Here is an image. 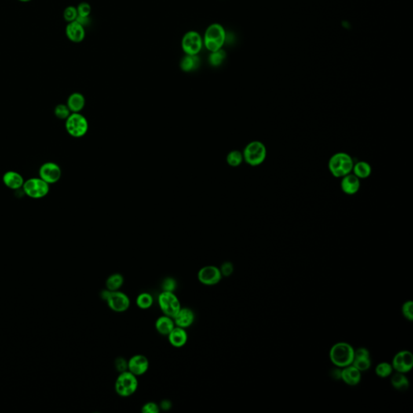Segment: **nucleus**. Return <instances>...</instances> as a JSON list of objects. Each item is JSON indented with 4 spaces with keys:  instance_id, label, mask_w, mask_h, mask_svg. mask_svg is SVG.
Returning a JSON list of instances; mask_svg holds the SVG:
<instances>
[{
    "instance_id": "7ed1b4c3",
    "label": "nucleus",
    "mask_w": 413,
    "mask_h": 413,
    "mask_svg": "<svg viewBox=\"0 0 413 413\" xmlns=\"http://www.w3.org/2000/svg\"><path fill=\"white\" fill-rule=\"evenodd\" d=\"M330 358L336 367L344 368L353 363L355 349L347 342H338L332 346Z\"/></svg>"
},
{
    "instance_id": "f03ea898",
    "label": "nucleus",
    "mask_w": 413,
    "mask_h": 413,
    "mask_svg": "<svg viewBox=\"0 0 413 413\" xmlns=\"http://www.w3.org/2000/svg\"><path fill=\"white\" fill-rule=\"evenodd\" d=\"M353 164V159L349 154L338 152L333 154L330 158L328 166L333 177L342 178L352 173Z\"/></svg>"
},
{
    "instance_id": "b1692460",
    "label": "nucleus",
    "mask_w": 413,
    "mask_h": 413,
    "mask_svg": "<svg viewBox=\"0 0 413 413\" xmlns=\"http://www.w3.org/2000/svg\"><path fill=\"white\" fill-rule=\"evenodd\" d=\"M352 173L359 178V180H366L370 177L372 173V168L370 163L365 161H359L353 164Z\"/></svg>"
},
{
    "instance_id": "bb28decb",
    "label": "nucleus",
    "mask_w": 413,
    "mask_h": 413,
    "mask_svg": "<svg viewBox=\"0 0 413 413\" xmlns=\"http://www.w3.org/2000/svg\"><path fill=\"white\" fill-rule=\"evenodd\" d=\"M124 283H125V279H124L123 275L118 273L113 274V275H110L106 280V288L111 291L119 290L123 286Z\"/></svg>"
},
{
    "instance_id": "c756f323",
    "label": "nucleus",
    "mask_w": 413,
    "mask_h": 413,
    "mask_svg": "<svg viewBox=\"0 0 413 413\" xmlns=\"http://www.w3.org/2000/svg\"><path fill=\"white\" fill-rule=\"evenodd\" d=\"M243 161V154L238 150L231 151L227 156V162L230 166H232V167L240 166Z\"/></svg>"
},
{
    "instance_id": "0eeeda50",
    "label": "nucleus",
    "mask_w": 413,
    "mask_h": 413,
    "mask_svg": "<svg viewBox=\"0 0 413 413\" xmlns=\"http://www.w3.org/2000/svg\"><path fill=\"white\" fill-rule=\"evenodd\" d=\"M66 129L71 137H83L88 131V122L80 113H71L66 120Z\"/></svg>"
},
{
    "instance_id": "72a5a7b5",
    "label": "nucleus",
    "mask_w": 413,
    "mask_h": 413,
    "mask_svg": "<svg viewBox=\"0 0 413 413\" xmlns=\"http://www.w3.org/2000/svg\"><path fill=\"white\" fill-rule=\"evenodd\" d=\"M63 17L65 20L70 23V22L75 21L78 17V11L77 8L74 6L67 7L63 12Z\"/></svg>"
},
{
    "instance_id": "5701e85b",
    "label": "nucleus",
    "mask_w": 413,
    "mask_h": 413,
    "mask_svg": "<svg viewBox=\"0 0 413 413\" xmlns=\"http://www.w3.org/2000/svg\"><path fill=\"white\" fill-rule=\"evenodd\" d=\"M174 327L175 323L173 321V318L166 315L160 316L155 322V329L158 333L163 336H168Z\"/></svg>"
},
{
    "instance_id": "9b49d317",
    "label": "nucleus",
    "mask_w": 413,
    "mask_h": 413,
    "mask_svg": "<svg viewBox=\"0 0 413 413\" xmlns=\"http://www.w3.org/2000/svg\"><path fill=\"white\" fill-rule=\"evenodd\" d=\"M39 177L49 185L55 184L62 177V169L58 164L55 162H45L40 167Z\"/></svg>"
},
{
    "instance_id": "ddd939ff",
    "label": "nucleus",
    "mask_w": 413,
    "mask_h": 413,
    "mask_svg": "<svg viewBox=\"0 0 413 413\" xmlns=\"http://www.w3.org/2000/svg\"><path fill=\"white\" fill-rule=\"evenodd\" d=\"M392 367L396 372H409L413 367V355L410 351L403 350L396 353L392 360Z\"/></svg>"
},
{
    "instance_id": "c85d7f7f",
    "label": "nucleus",
    "mask_w": 413,
    "mask_h": 413,
    "mask_svg": "<svg viewBox=\"0 0 413 413\" xmlns=\"http://www.w3.org/2000/svg\"><path fill=\"white\" fill-rule=\"evenodd\" d=\"M225 58H226V53L221 49L220 50L215 51V52H211L209 54V62L211 66L217 67H220V65L224 63Z\"/></svg>"
},
{
    "instance_id": "9d476101",
    "label": "nucleus",
    "mask_w": 413,
    "mask_h": 413,
    "mask_svg": "<svg viewBox=\"0 0 413 413\" xmlns=\"http://www.w3.org/2000/svg\"><path fill=\"white\" fill-rule=\"evenodd\" d=\"M106 302L113 312L119 313L126 312L130 307V299L125 293L120 290H111Z\"/></svg>"
},
{
    "instance_id": "f704fd0d",
    "label": "nucleus",
    "mask_w": 413,
    "mask_h": 413,
    "mask_svg": "<svg viewBox=\"0 0 413 413\" xmlns=\"http://www.w3.org/2000/svg\"><path fill=\"white\" fill-rule=\"evenodd\" d=\"M402 312H403V315L404 317L407 319V320H409V321H412L413 320V302L409 300V301H407V302L404 303L403 304V307H402Z\"/></svg>"
},
{
    "instance_id": "c9c22d12",
    "label": "nucleus",
    "mask_w": 413,
    "mask_h": 413,
    "mask_svg": "<svg viewBox=\"0 0 413 413\" xmlns=\"http://www.w3.org/2000/svg\"><path fill=\"white\" fill-rule=\"evenodd\" d=\"M77 11H78V16L90 17L92 7L88 3L82 2L78 4L77 7Z\"/></svg>"
},
{
    "instance_id": "dca6fc26",
    "label": "nucleus",
    "mask_w": 413,
    "mask_h": 413,
    "mask_svg": "<svg viewBox=\"0 0 413 413\" xmlns=\"http://www.w3.org/2000/svg\"><path fill=\"white\" fill-rule=\"evenodd\" d=\"M361 188V180L353 173L341 178V189L346 195H353L359 192Z\"/></svg>"
},
{
    "instance_id": "a19ab883",
    "label": "nucleus",
    "mask_w": 413,
    "mask_h": 413,
    "mask_svg": "<svg viewBox=\"0 0 413 413\" xmlns=\"http://www.w3.org/2000/svg\"><path fill=\"white\" fill-rule=\"evenodd\" d=\"M76 21L80 23V24H82L83 27H85V26L87 25V24H89V23H90V17H84V16H78Z\"/></svg>"
},
{
    "instance_id": "cd10ccee",
    "label": "nucleus",
    "mask_w": 413,
    "mask_h": 413,
    "mask_svg": "<svg viewBox=\"0 0 413 413\" xmlns=\"http://www.w3.org/2000/svg\"><path fill=\"white\" fill-rule=\"evenodd\" d=\"M137 306L140 309H149L154 304V297L148 292L140 293L136 300Z\"/></svg>"
},
{
    "instance_id": "58836bf2",
    "label": "nucleus",
    "mask_w": 413,
    "mask_h": 413,
    "mask_svg": "<svg viewBox=\"0 0 413 413\" xmlns=\"http://www.w3.org/2000/svg\"><path fill=\"white\" fill-rule=\"evenodd\" d=\"M115 367L117 371L120 373L128 370V361L122 357L117 358L115 361Z\"/></svg>"
},
{
    "instance_id": "2f4dec72",
    "label": "nucleus",
    "mask_w": 413,
    "mask_h": 413,
    "mask_svg": "<svg viewBox=\"0 0 413 413\" xmlns=\"http://www.w3.org/2000/svg\"><path fill=\"white\" fill-rule=\"evenodd\" d=\"M71 111L69 109L67 104L60 103L57 104L54 108V115L59 120H66L70 116Z\"/></svg>"
},
{
    "instance_id": "79ce46f5",
    "label": "nucleus",
    "mask_w": 413,
    "mask_h": 413,
    "mask_svg": "<svg viewBox=\"0 0 413 413\" xmlns=\"http://www.w3.org/2000/svg\"><path fill=\"white\" fill-rule=\"evenodd\" d=\"M18 1H20V2L22 3H27L30 2V1H32V0H18Z\"/></svg>"
},
{
    "instance_id": "f257e3e1",
    "label": "nucleus",
    "mask_w": 413,
    "mask_h": 413,
    "mask_svg": "<svg viewBox=\"0 0 413 413\" xmlns=\"http://www.w3.org/2000/svg\"><path fill=\"white\" fill-rule=\"evenodd\" d=\"M227 39L224 27L220 23H212L206 27L203 36V45L209 52H215L222 49Z\"/></svg>"
},
{
    "instance_id": "393cba45",
    "label": "nucleus",
    "mask_w": 413,
    "mask_h": 413,
    "mask_svg": "<svg viewBox=\"0 0 413 413\" xmlns=\"http://www.w3.org/2000/svg\"><path fill=\"white\" fill-rule=\"evenodd\" d=\"M199 65L200 60L198 55L186 54L180 62V68L184 72H191L198 69Z\"/></svg>"
},
{
    "instance_id": "aec40b11",
    "label": "nucleus",
    "mask_w": 413,
    "mask_h": 413,
    "mask_svg": "<svg viewBox=\"0 0 413 413\" xmlns=\"http://www.w3.org/2000/svg\"><path fill=\"white\" fill-rule=\"evenodd\" d=\"M341 378L349 386H356L362 378L361 371L351 364L341 370Z\"/></svg>"
},
{
    "instance_id": "6e6552de",
    "label": "nucleus",
    "mask_w": 413,
    "mask_h": 413,
    "mask_svg": "<svg viewBox=\"0 0 413 413\" xmlns=\"http://www.w3.org/2000/svg\"><path fill=\"white\" fill-rule=\"evenodd\" d=\"M158 304L164 315L173 318L182 308L180 300L174 292L163 291L158 297Z\"/></svg>"
},
{
    "instance_id": "f8f14e48",
    "label": "nucleus",
    "mask_w": 413,
    "mask_h": 413,
    "mask_svg": "<svg viewBox=\"0 0 413 413\" xmlns=\"http://www.w3.org/2000/svg\"><path fill=\"white\" fill-rule=\"evenodd\" d=\"M222 278L220 268L215 266H206L202 267L198 272V279L205 286H214L218 284Z\"/></svg>"
},
{
    "instance_id": "a878e982",
    "label": "nucleus",
    "mask_w": 413,
    "mask_h": 413,
    "mask_svg": "<svg viewBox=\"0 0 413 413\" xmlns=\"http://www.w3.org/2000/svg\"><path fill=\"white\" fill-rule=\"evenodd\" d=\"M392 387L396 390L404 392L409 388V381L408 378L403 373L397 372L392 377Z\"/></svg>"
},
{
    "instance_id": "4c0bfd02",
    "label": "nucleus",
    "mask_w": 413,
    "mask_h": 413,
    "mask_svg": "<svg viewBox=\"0 0 413 413\" xmlns=\"http://www.w3.org/2000/svg\"><path fill=\"white\" fill-rule=\"evenodd\" d=\"M220 272H221L222 276H230V275L233 273V264H232V262H230V261H225V262H224V263L221 265V267H220Z\"/></svg>"
},
{
    "instance_id": "20e7f679",
    "label": "nucleus",
    "mask_w": 413,
    "mask_h": 413,
    "mask_svg": "<svg viewBox=\"0 0 413 413\" xmlns=\"http://www.w3.org/2000/svg\"><path fill=\"white\" fill-rule=\"evenodd\" d=\"M244 160L251 166H258L265 162L267 156V149L265 144L259 140H253L246 145L244 150Z\"/></svg>"
},
{
    "instance_id": "a211bd4d",
    "label": "nucleus",
    "mask_w": 413,
    "mask_h": 413,
    "mask_svg": "<svg viewBox=\"0 0 413 413\" xmlns=\"http://www.w3.org/2000/svg\"><path fill=\"white\" fill-rule=\"evenodd\" d=\"M2 180L5 187L13 191L21 189L25 181L20 173L13 170L5 172L3 175Z\"/></svg>"
},
{
    "instance_id": "7c9ffc66",
    "label": "nucleus",
    "mask_w": 413,
    "mask_h": 413,
    "mask_svg": "<svg viewBox=\"0 0 413 413\" xmlns=\"http://www.w3.org/2000/svg\"><path fill=\"white\" fill-rule=\"evenodd\" d=\"M393 371V367L392 364L388 363H381L377 365L375 368V373L380 378H387L390 376Z\"/></svg>"
},
{
    "instance_id": "e433bc0d",
    "label": "nucleus",
    "mask_w": 413,
    "mask_h": 413,
    "mask_svg": "<svg viewBox=\"0 0 413 413\" xmlns=\"http://www.w3.org/2000/svg\"><path fill=\"white\" fill-rule=\"evenodd\" d=\"M143 413H158L160 411V407L154 402H148L141 407Z\"/></svg>"
},
{
    "instance_id": "473e14b6",
    "label": "nucleus",
    "mask_w": 413,
    "mask_h": 413,
    "mask_svg": "<svg viewBox=\"0 0 413 413\" xmlns=\"http://www.w3.org/2000/svg\"><path fill=\"white\" fill-rule=\"evenodd\" d=\"M178 284L175 279L171 277H167L164 279L162 282V288L163 291H169V292H174L177 289Z\"/></svg>"
},
{
    "instance_id": "39448f33",
    "label": "nucleus",
    "mask_w": 413,
    "mask_h": 413,
    "mask_svg": "<svg viewBox=\"0 0 413 413\" xmlns=\"http://www.w3.org/2000/svg\"><path fill=\"white\" fill-rule=\"evenodd\" d=\"M139 382L137 376L129 370L120 373L115 380V390L121 397H129L137 392Z\"/></svg>"
},
{
    "instance_id": "2eb2a0df",
    "label": "nucleus",
    "mask_w": 413,
    "mask_h": 413,
    "mask_svg": "<svg viewBox=\"0 0 413 413\" xmlns=\"http://www.w3.org/2000/svg\"><path fill=\"white\" fill-rule=\"evenodd\" d=\"M352 365L358 370H360L361 372L369 370L371 367V360L368 349L360 347L356 350L355 349V358Z\"/></svg>"
},
{
    "instance_id": "412c9836",
    "label": "nucleus",
    "mask_w": 413,
    "mask_h": 413,
    "mask_svg": "<svg viewBox=\"0 0 413 413\" xmlns=\"http://www.w3.org/2000/svg\"><path fill=\"white\" fill-rule=\"evenodd\" d=\"M168 340L170 345L175 348H181L187 344L188 335L185 329L181 327L173 328V330L168 334Z\"/></svg>"
},
{
    "instance_id": "423d86ee",
    "label": "nucleus",
    "mask_w": 413,
    "mask_h": 413,
    "mask_svg": "<svg viewBox=\"0 0 413 413\" xmlns=\"http://www.w3.org/2000/svg\"><path fill=\"white\" fill-rule=\"evenodd\" d=\"M23 192L33 199H41L46 197L50 190V185L41 178H32L24 181Z\"/></svg>"
},
{
    "instance_id": "1a4fd4ad",
    "label": "nucleus",
    "mask_w": 413,
    "mask_h": 413,
    "mask_svg": "<svg viewBox=\"0 0 413 413\" xmlns=\"http://www.w3.org/2000/svg\"><path fill=\"white\" fill-rule=\"evenodd\" d=\"M181 46L185 54L198 55L203 49V37L198 32H187L182 38Z\"/></svg>"
},
{
    "instance_id": "ea45409f",
    "label": "nucleus",
    "mask_w": 413,
    "mask_h": 413,
    "mask_svg": "<svg viewBox=\"0 0 413 413\" xmlns=\"http://www.w3.org/2000/svg\"><path fill=\"white\" fill-rule=\"evenodd\" d=\"M160 409L164 410V411H168L172 407V403L169 400H164L161 402L160 405H159Z\"/></svg>"
},
{
    "instance_id": "f3484780",
    "label": "nucleus",
    "mask_w": 413,
    "mask_h": 413,
    "mask_svg": "<svg viewBox=\"0 0 413 413\" xmlns=\"http://www.w3.org/2000/svg\"><path fill=\"white\" fill-rule=\"evenodd\" d=\"M66 34L67 38L74 43H80L85 39L86 31L85 27L75 21L70 22L66 27Z\"/></svg>"
},
{
    "instance_id": "4468645a",
    "label": "nucleus",
    "mask_w": 413,
    "mask_h": 413,
    "mask_svg": "<svg viewBox=\"0 0 413 413\" xmlns=\"http://www.w3.org/2000/svg\"><path fill=\"white\" fill-rule=\"evenodd\" d=\"M150 362L147 357L143 355H136L128 361V370L136 376H141L148 371Z\"/></svg>"
},
{
    "instance_id": "6ab92c4d",
    "label": "nucleus",
    "mask_w": 413,
    "mask_h": 413,
    "mask_svg": "<svg viewBox=\"0 0 413 413\" xmlns=\"http://www.w3.org/2000/svg\"><path fill=\"white\" fill-rule=\"evenodd\" d=\"M173 319L175 326L187 329L193 324L195 313L191 308H181Z\"/></svg>"
},
{
    "instance_id": "4be33fe9",
    "label": "nucleus",
    "mask_w": 413,
    "mask_h": 413,
    "mask_svg": "<svg viewBox=\"0 0 413 413\" xmlns=\"http://www.w3.org/2000/svg\"><path fill=\"white\" fill-rule=\"evenodd\" d=\"M67 105L71 113H79L85 106V98L82 94L74 92L69 96Z\"/></svg>"
}]
</instances>
